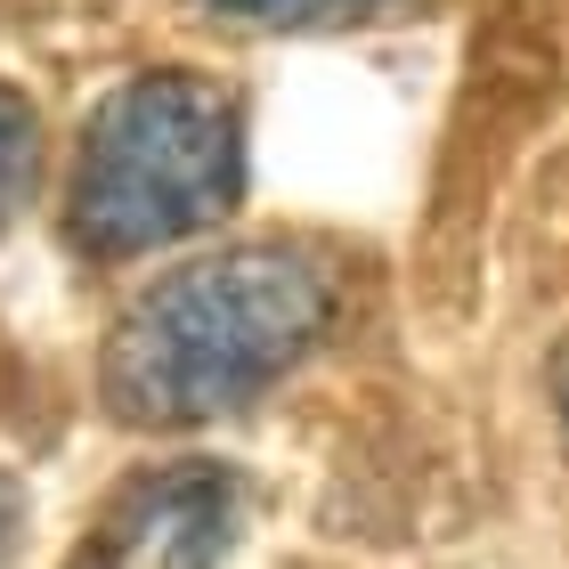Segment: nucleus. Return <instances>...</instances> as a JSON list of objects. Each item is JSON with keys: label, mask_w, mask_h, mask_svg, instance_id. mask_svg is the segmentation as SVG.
I'll use <instances>...</instances> for the list:
<instances>
[{"label": "nucleus", "mask_w": 569, "mask_h": 569, "mask_svg": "<svg viewBox=\"0 0 569 569\" xmlns=\"http://www.w3.org/2000/svg\"><path fill=\"white\" fill-rule=\"evenodd\" d=\"M9 529H17V488L0 480V553H9Z\"/></svg>", "instance_id": "6"}, {"label": "nucleus", "mask_w": 569, "mask_h": 569, "mask_svg": "<svg viewBox=\"0 0 569 569\" xmlns=\"http://www.w3.org/2000/svg\"><path fill=\"white\" fill-rule=\"evenodd\" d=\"M244 24H342V17H382L391 0H212Z\"/></svg>", "instance_id": "5"}, {"label": "nucleus", "mask_w": 569, "mask_h": 569, "mask_svg": "<svg viewBox=\"0 0 569 569\" xmlns=\"http://www.w3.org/2000/svg\"><path fill=\"white\" fill-rule=\"evenodd\" d=\"M33 154H41V139H33V107H24L17 90H0V228L17 220L24 196H33Z\"/></svg>", "instance_id": "4"}, {"label": "nucleus", "mask_w": 569, "mask_h": 569, "mask_svg": "<svg viewBox=\"0 0 569 569\" xmlns=\"http://www.w3.org/2000/svg\"><path fill=\"white\" fill-rule=\"evenodd\" d=\"M237 188H244V131L228 90L179 66L131 73L90 114L82 171H73V228L90 252L131 261V252L212 228L237 203Z\"/></svg>", "instance_id": "2"}, {"label": "nucleus", "mask_w": 569, "mask_h": 569, "mask_svg": "<svg viewBox=\"0 0 569 569\" xmlns=\"http://www.w3.org/2000/svg\"><path fill=\"white\" fill-rule=\"evenodd\" d=\"M333 277L293 244H237L171 269L131 301L107 350V399L131 423H203L252 407L284 367L318 350Z\"/></svg>", "instance_id": "1"}, {"label": "nucleus", "mask_w": 569, "mask_h": 569, "mask_svg": "<svg viewBox=\"0 0 569 569\" xmlns=\"http://www.w3.org/2000/svg\"><path fill=\"white\" fill-rule=\"evenodd\" d=\"M237 546V480L220 463H171L114 497L107 569H220Z\"/></svg>", "instance_id": "3"}, {"label": "nucleus", "mask_w": 569, "mask_h": 569, "mask_svg": "<svg viewBox=\"0 0 569 569\" xmlns=\"http://www.w3.org/2000/svg\"><path fill=\"white\" fill-rule=\"evenodd\" d=\"M553 391H561V416H569V350L553 358Z\"/></svg>", "instance_id": "7"}]
</instances>
